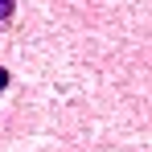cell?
I'll return each mask as SVG.
<instances>
[{
  "label": "cell",
  "instance_id": "obj_1",
  "mask_svg": "<svg viewBox=\"0 0 152 152\" xmlns=\"http://www.w3.org/2000/svg\"><path fill=\"white\" fill-rule=\"evenodd\" d=\"M12 4H17V0H0V21H8V12H12Z\"/></svg>",
  "mask_w": 152,
  "mask_h": 152
},
{
  "label": "cell",
  "instance_id": "obj_2",
  "mask_svg": "<svg viewBox=\"0 0 152 152\" xmlns=\"http://www.w3.org/2000/svg\"><path fill=\"white\" fill-rule=\"evenodd\" d=\"M4 82H8V78H4V70H0V86H4Z\"/></svg>",
  "mask_w": 152,
  "mask_h": 152
}]
</instances>
